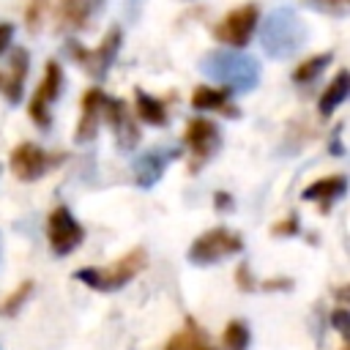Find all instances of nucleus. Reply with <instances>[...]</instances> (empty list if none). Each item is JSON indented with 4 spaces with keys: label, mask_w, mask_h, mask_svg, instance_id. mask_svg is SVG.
<instances>
[{
    "label": "nucleus",
    "mask_w": 350,
    "mask_h": 350,
    "mask_svg": "<svg viewBox=\"0 0 350 350\" xmlns=\"http://www.w3.org/2000/svg\"><path fill=\"white\" fill-rule=\"evenodd\" d=\"M243 249V238L235 235L232 230L227 227H213L208 232H202L197 241H191L189 246V262L194 265H211V262H219L235 252Z\"/></svg>",
    "instance_id": "20e7f679"
},
{
    "label": "nucleus",
    "mask_w": 350,
    "mask_h": 350,
    "mask_svg": "<svg viewBox=\"0 0 350 350\" xmlns=\"http://www.w3.org/2000/svg\"><path fill=\"white\" fill-rule=\"evenodd\" d=\"M347 320H350L347 309H336V312H331V325H334V328H339V334H342V336H347Z\"/></svg>",
    "instance_id": "a878e982"
},
{
    "label": "nucleus",
    "mask_w": 350,
    "mask_h": 350,
    "mask_svg": "<svg viewBox=\"0 0 350 350\" xmlns=\"http://www.w3.org/2000/svg\"><path fill=\"white\" fill-rule=\"evenodd\" d=\"M134 104H137V115L139 120L150 123V126H164L167 123V107L161 104V98L148 96L145 90H134Z\"/></svg>",
    "instance_id": "6ab92c4d"
},
{
    "label": "nucleus",
    "mask_w": 350,
    "mask_h": 350,
    "mask_svg": "<svg viewBox=\"0 0 350 350\" xmlns=\"http://www.w3.org/2000/svg\"><path fill=\"white\" fill-rule=\"evenodd\" d=\"M347 93H350V74H347L345 68H339L336 77L331 79V85H328V88L323 90V96H320V104H317L320 115H323V118L334 115V109L347 98Z\"/></svg>",
    "instance_id": "dca6fc26"
},
{
    "label": "nucleus",
    "mask_w": 350,
    "mask_h": 350,
    "mask_svg": "<svg viewBox=\"0 0 350 350\" xmlns=\"http://www.w3.org/2000/svg\"><path fill=\"white\" fill-rule=\"evenodd\" d=\"M145 265H148V254H145L142 246H137V249H129L112 265L74 271V279L82 282V284H88V287H93V290H98V293H112V290H120L123 284H129Z\"/></svg>",
    "instance_id": "7ed1b4c3"
},
{
    "label": "nucleus",
    "mask_w": 350,
    "mask_h": 350,
    "mask_svg": "<svg viewBox=\"0 0 350 350\" xmlns=\"http://www.w3.org/2000/svg\"><path fill=\"white\" fill-rule=\"evenodd\" d=\"M30 290H33V282H30V279H27V282H22V284H19V287H16V290H14V293L0 304V314H14V312L19 309V304L30 295Z\"/></svg>",
    "instance_id": "5701e85b"
},
{
    "label": "nucleus",
    "mask_w": 350,
    "mask_h": 350,
    "mask_svg": "<svg viewBox=\"0 0 350 350\" xmlns=\"http://www.w3.org/2000/svg\"><path fill=\"white\" fill-rule=\"evenodd\" d=\"M345 191H347V178H345V175H325V178L309 183V186L301 191V200L317 202L320 211H328V205H331L334 200H339Z\"/></svg>",
    "instance_id": "2eb2a0df"
},
{
    "label": "nucleus",
    "mask_w": 350,
    "mask_h": 350,
    "mask_svg": "<svg viewBox=\"0 0 350 350\" xmlns=\"http://www.w3.org/2000/svg\"><path fill=\"white\" fill-rule=\"evenodd\" d=\"M164 350H216V347L208 342L205 331L194 320H186V325L167 342Z\"/></svg>",
    "instance_id": "a211bd4d"
},
{
    "label": "nucleus",
    "mask_w": 350,
    "mask_h": 350,
    "mask_svg": "<svg viewBox=\"0 0 350 350\" xmlns=\"http://www.w3.org/2000/svg\"><path fill=\"white\" fill-rule=\"evenodd\" d=\"M27 66H30V57L25 49H14L11 52V63H8V71H0V93L16 104L22 98V88H25V77H27Z\"/></svg>",
    "instance_id": "4468645a"
},
{
    "label": "nucleus",
    "mask_w": 350,
    "mask_h": 350,
    "mask_svg": "<svg viewBox=\"0 0 350 350\" xmlns=\"http://www.w3.org/2000/svg\"><path fill=\"white\" fill-rule=\"evenodd\" d=\"M49 153L41 150L36 142H19L14 150H11V172L19 178V180H36L41 178L46 170H49Z\"/></svg>",
    "instance_id": "9d476101"
},
{
    "label": "nucleus",
    "mask_w": 350,
    "mask_h": 350,
    "mask_svg": "<svg viewBox=\"0 0 350 350\" xmlns=\"http://www.w3.org/2000/svg\"><path fill=\"white\" fill-rule=\"evenodd\" d=\"M213 200H216V205H230V197L227 194H216Z\"/></svg>",
    "instance_id": "c85d7f7f"
},
{
    "label": "nucleus",
    "mask_w": 350,
    "mask_h": 350,
    "mask_svg": "<svg viewBox=\"0 0 350 350\" xmlns=\"http://www.w3.org/2000/svg\"><path fill=\"white\" fill-rule=\"evenodd\" d=\"M175 156H178V148H167V150L156 148V150L142 153V156L134 161V180H137V186L150 189V186L164 175L170 159H175Z\"/></svg>",
    "instance_id": "f8f14e48"
},
{
    "label": "nucleus",
    "mask_w": 350,
    "mask_h": 350,
    "mask_svg": "<svg viewBox=\"0 0 350 350\" xmlns=\"http://www.w3.org/2000/svg\"><path fill=\"white\" fill-rule=\"evenodd\" d=\"M101 115H104V118H107V123L112 126L115 139H118V145H120L123 150H129V148H134V145L139 142V129L134 126V120H131V115H129L126 101L107 96V98H104V107H101Z\"/></svg>",
    "instance_id": "9b49d317"
},
{
    "label": "nucleus",
    "mask_w": 350,
    "mask_h": 350,
    "mask_svg": "<svg viewBox=\"0 0 350 350\" xmlns=\"http://www.w3.org/2000/svg\"><path fill=\"white\" fill-rule=\"evenodd\" d=\"M221 342H224L227 350H246L249 347V328H246V323H241V320L227 323V328L221 334Z\"/></svg>",
    "instance_id": "4be33fe9"
},
{
    "label": "nucleus",
    "mask_w": 350,
    "mask_h": 350,
    "mask_svg": "<svg viewBox=\"0 0 350 350\" xmlns=\"http://www.w3.org/2000/svg\"><path fill=\"white\" fill-rule=\"evenodd\" d=\"M331 52H320V55H312V57H306L295 71H293V79L298 82V85H304V82H312V79H317L323 71H325V66L331 63Z\"/></svg>",
    "instance_id": "412c9836"
},
{
    "label": "nucleus",
    "mask_w": 350,
    "mask_h": 350,
    "mask_svg": "<svg viewBox=\"0 0 350 350\" xmlns=\"http://www.w3.org/2000/svg\"><path fill=\"white\" fill-rule=\"evenodd\" d=\"M46 238H49V246L55 254H71L82 243L85 230L71 216V211L66 205H57L46 219Z\"/></svg>",
    "instance_id": "0eeeda50"
},
{
    "label": "nucleus",
    "mask_w": 350,
    "mask_h": 350,
    "mask_svg": "<svg viewBox=\"0 0 350 350\" xmlns=\"http://www.w3.org/2000/svg\"><path fill=\"white\" fill-rule=\"evenodd\" d=\"M107 93L98 88H90L82 93V112H79V123H77V142H90L98 131V118H101V107H104Z\"/></svg>",
    "instance_id": "ddd939ff"
},
{
    "label": "nucleus",
    "mask_w": 350,
    "mask_h": 350,
    "mask_svg": "<svg viewBox=\"0 0 350 350\" xmlns=\"http://www.w3.org/2000/svg\"><path fill=\"white\" fill-rule=\"evenodd\" d=\"M88 16H90V0H60V8H57L60 27L77 30L88 22Z\"/></svg>",
    "instance_id": "aec40b11"
},
{
    "label": "nucleus",
    "mask_w": 350,
    "mask_h": 350,
    "mask_svg": "<svg viewBox=\"0 0 350 350\" xmlns=\"http://www.w3.org/2000/svg\"><path fill=\"white\" fill-rule=\"evenodd\" d=\"M191 107H194V109H219V112H227V115H238V109L230 104L227 90H221V88H208V85L194 88V93H191Z\"/></svg>",
    "instance_id": "f3484780"
},
{
    "label": "nucleus",
    "mask_w": 350,
    "mask_h": 350,
    "mask_svg": "<svg viewBox=\"0 0 350 350\" xmlns=\"http://www.w3.org/2000/svg\"><path fill=\"white\" fill-rule=\"evenodd\" d=\"M260 22V8L254 3H243L238 8H232L216 27H213V36L230 46H246L254 27Z\"/></svg>",
    "instance_id": "423d86ee"
},
{
    "label": "nucleus",
    "mask_w": 350,
    "mask_h": 350,
    "mask_svg": "<svg viewBox=\"0 0 350 350\" xmlns=\"http://www.w3.org/2000/svg\"><path fill=\"white\" fill-rule=\"evenodd\" d=\"M183 142L191 150V170H197L219 148V126L208 118H194V120H189V126L183 131Z\"/></svg>",
    "instance_id": "1a4fd4ad"
},
{
    "label": "nucleus",
    "mask_w": 350,
    "mask_h": 350,
    "mask_svg": "<svg viewBox=\"0 0 350 350\" xmlns=\"http://www.w3.org/2000/svg\"><path fill=\"white\" fill-rule=\"evenodd\" d=\"M44 5H46V0H33L30 5H27V14H25V19H27V27H38V16L44 14Z\"/></svg>",
    "instance_id": "393cba45"
},
{
    "label": "nucleus",
    "mask_w": 350,
    "mask_h": 350,
    "mask_svg": "<svg viewBox=\"0 0 350 350\" xmlns=\"http://www.w3.org/2000/svg\"><path fill=\"white\" fill-rule=\"evenodd\" d=\"M68 49H71V57H74L93 79H104L107 71H109V66H112V60H115V55H118V49H120V30L112 27V30L101 38V44H98L96 49H85V46H79L77 41H71Z\"/></svg>",
    "instance_id": "39448f33"
},
{
    "label": "nucleus",
    "mask_w": 350,
    "mask_h": 350,
    "mask_svg": "<svg viewBox=\"0 0 350 350\" xmlns=\"http://www.w3.org/2000/svg\"><path fill=\"white\" fill-rule=\"evenodd\" d=\"M200 68L235 93H249L260 82L257 60L249 55H241V52H208L202 57Z\"/></svg>",
    "instance_id": "f03ea898"
},
{
    "label": "nucleus",
    "mask_w": 350,
    "mask_h": 350,
    "mask_svg": "<svg viewBox=\"0 0 350 350\" xmlns=\"http://www.w3.org/2000/svg\"><path fill=\"white\" fill-rule=\"evenodd\" d=\"M11 38H14V25L11 22H0V55L8 49Z\"/></svg>",
    "instance_id": "cd10ccee"
},
{
    "label": "nucleus",
    "mask_w": 350,
    "mask_h": 350,
    "mask_svg": "<svg viewBox=\"0 0 350 350\" xmlns=\"http://www.w3.org/2000/svg\"><path fill=\"white\" fill-rule=\"evenodd\" d=\"M317 11H323V14H336V16H342L345 11H347V3L350 0H309Z\"/></svg>",
    "instance_id": "b1692460"
},
{
    "label": "nucleus",
    "mask_w": 350,
    "mask_h": 350,
    "mask_svg": "<svg viewBox=\"0 0 350 350\" xmlns=\"http://www.w3.org/2000/svg\"><path fill=\"white\" fill-rule=\"evenodd\" d=\"M60 88H63V71H60V66L55 60H49L46 68H44V77H41L33 98H30V107H27V112H30V118H33V123L38 129L49 126V104L57 98Z\"/></svg>",
    "instance_id": "6e6552de"
},
{
    "label": "nucleus",
    "mask_w": 350,
    "mask_h": 350,
    "mask_svg": "<svg viewBox=\"0 0 350 350\" xmlns=\"http://www.w3.org/2000/svg\"><path fill=\"white\" fill-rule=\"evenodd\" d=\"M298 230V219L295 216H287V221H279L273 227V235H293Z\"/></svg>",
    "instance_id": "bb28decb"
},
{
    "label": "nucleus",
    "mask_w": 350,
    "mask_h": 350,
    "mask_svg": "<svg viewBox=\"0 0 350 350\" xmlns=\"http://www.w3.org/2000/svg\"><path fill=\"white\" fill-rule=\"evenodd\" d=\"M306 41V25L301 22L298 11L284 5L271 11L262 19V33H260V44L265 49V55L271 57H290L295 55Z\"/></svg>",
    "instance_id": "f257e3e1"
}]
</instances>
